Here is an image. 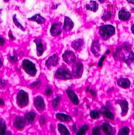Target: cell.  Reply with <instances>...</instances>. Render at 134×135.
<instances>
[{"label": "cell", "mask_w": 134, "mask_h": 135, "mask_svg": "<svg viewBox=\"0 0 134 135\" xmlns=\"http://www.w3.org/2000/svg\"><path fill=\"white\" fill-rule=\"evenodd\" d=\"M115 32V28L112 25H104L100 26L99 29V34L105 41L114 36Z\"/></svg>", "instance_id": "6da1fadb"}, {"label": "cell", "mask_w": 134, "mask_h": 135, "mask_svg": "<svg viewBox=\"0 0 134 135\" xmlns=\"http://www.w3.org/2000/svg\"><path fill=\"white\" fill-rule=\"evenodd\" d=\"M29 103V96L24 90L19 91L17 96V104L20 108H24L27 106Z\"/></svg>", "instance_id": "7a4b0ae2"}, {"label": "cell", "mask_w": 134, "mask_h": 135, "mask_svg": "<svg viewBox=\"0 0 134 135\" xmlns=\"http://www.w3.org/2000/svg\"><path fill=\"white\" fill-rule=\"evenodd\" d=\"M22 68L26 74L31 76H34L37 74V69L35 64L28 59L23 61Z\"/></svg>", "instance_id": "3957f363"}, {"label": "cell", "mask_w": 134, "mask_h": 135, "mask_svg": "<svg viewBox=\"0 0 134 135\" xmlns=\"http://www.w3.org/2000/svg\"><path fill=\"white\" fill-rule=\"evenodd\" d=\"M55 76V78L62 80H71L72 79V75L65 68H59L56 71Z\"/></svg>", "instance_id": "277c9868"}, {"label": "cell", "mask_w": 134, "mask_h": 135, "mask_svg": "<svg viewBox=\"0 0 134 135\" xmlns=\"http://www.w3.org/2000/svg\"><path fill=\"white\" fill-rule=\"evenodd\" d=\"M83 70L84 66L81 62H78L75 63L72 67V72L74 77L76 79L80 78L83 74Z\"/></svg>", "instance_id": "5b68a950"}, {"label": "cell", "mask_w": 134, "mask_h": 135, "mask_svg": "<svg viewBox=\"0 0 134 135\" xmlns=\"http://www.w3.org/2000/svg\"><path fill=\"white\" fill-rule=\"evenodd\" d=\"M64 61L68 64H71L76 61V56L73 52L71 51H66L62 55Z\"/></svg>", "instance_id": "8992f818"}, {"label": "cell", "mask_w": 134, "mask_h": 135, "mask_svg": "<svg viewBox=\"0 0 134 135\" xmlns=\"http://www.w3.org/2000/svg\"><path fill=\"white\" fill-rule=\"evenodd\" d=\"M59 61L58 55L56 54H54L53 55L50 56L45 62V65L49 69L55 66Z\"/></svg>", "instance_id": "52a82bcc"}, {"label": "cell", "mask_w": 134, "mask_h": 135, "mask_svg": "<svg viewBox=\"0 0 134 135\" xmlns=\"http://www.w3.org/2000/svg\"><path fill=\"white\" fill-rule=\"evenodd\" d=\"M13 126L16 129L22 130L26 126V120L22 117H16L15 118Z\"/></svg>", "instance_id": "ba28073f"}, {"label": "cell", "mask_w": 134, "mask_h": 135, "mask_svg": "<svg viewBox=\"0 0 134 135\" xmlns=\"http://www.w3.org/2000/svg\"><path fill=\"white\" fill-rule=\"evenodd\" d=\"M34 104L38 112L43 111L45 108V103L43 99L41 96H37L34 100Z\"/></svg>", "instance_id": "9c48e42d"}, {"label": "cell", "mask_w": 134, "mask_h": 135, "mask_svg": "<svg viewBox=\"0 0 134 135\" xmlns=\"http://www.w3.org/2000/svg\"><path fill=\"white\" fill-rule=\"evenodd\" d=\"M61 31H62L61 25L60 23H54L51 25L50 30V32L51 35L53 37H57L61 34Z\"/></svg>", "instance_id": "30bf717a"}, {"label": "cell", "mask_w": 134, "mask_h": 135, "mask_svg": "<svg viewBox=\"0 0 134 135\" xmlns=\"http://www.w3.org/2000/svg\"><path fill=\"white\" fill-rule=\"evenodd\" d=\"M116 103L120 105L121 107V116L122 117H125L127 114L128 110V101L126 100H118L116 101Z\"/></svg>", "instance_id": "8fae6325"}, {"label": "cell", "mask_w": 134, "mask_h": 135, "mask_svg": "<svg viewBox=\"0 0 134 135\" xmlns=\"http://www.w3.org/2000/svg\"><path fill=\"white\" fill-rule=\"evenodd\" d=\"M67 95L69 98L70 99L72 102L74 104L78 105L79 104V99L77 96V95L76 94V93L74 92L71 89H67Z\"/></svg>", "instance_id": "7c38bea8"}, {"label": "cell", "mask_w": 134, "mask_h": 135, "mask_svg": "<svg viewBox=\"0 0 134 135\" xmlns=\"http://www.w3.org/2000/svg\"><path fill=\"white\" fill-rule=\"evenodd\" d=\"M72 47L76 51H79L82 50L84 46V42L81 38L77 39L72 43Z\"/></svg>", "instance_id": "4fadbf2b"}, {"label": "cell", "mask_w": 134, "mask_h": 135, "mask_svg": "<svg viewBox=\"0 0 134 135\" xmlns=\"http://www.w3.org/2000/svg\"><path fill=\"white\" fill-rule=\"evenodd\" d=\"M73 27L74 23L73 21L68 16H65L63 29L67 31H70L73 28Z\"/></svg>", "instance_id": "5bb4252c"}, {"label": "cell", "mask_w": 134, "mask_h": 135, "mask_svg": "<svg viewBox=\"0 0 134 135\" xmlns=\"http://www.w3.org/2000/svg\"><path fill=\"white\" fill-rule=\"evenodd\" d=\"M91 50L94 55L98 56L100 54V45L98 40L94 41L92 45Z\"/></svg>", "instance_id": "9a60e30c"}, {"label": "cell", "mask_w": 134, "mask_h": 135, "mask_svg": "<svg viewBox=\"0 0 134 135\" xmlns=\"http://www.w3.org/2000/svg\"><path fill=\"white\" fill-rule=\"evenodd\" d=\"M100 112L105 117L110 119L112 120H114V115L108 108L106 107H102L100 109Z\"/></svg>", "instance_id": "2e32d148"}, {"label": "cell", "mask_w": 134, "mask_h": 135, "mask_svg": "<svg viewBox=\"0 0 134 135\" xmlns=\"http://www.w3.org/2000/svg\"><path fill=\"white\" fill-rule=\"evenodd\" d=\"M117 84L122 88L127 89L130 86L131 82L127 78H121L117 80Z\"/></svg>", "instance_id": "e0dca14e"}, {"label": "cell", "mask_w": 134, "mask_h": 135, "mask_svg": "<svg viewBox=\"0 0 134 135\" xmlns=\"http://www.w3.org/2000/svg\"><path fill=\"white\" fill-rule=\"evenodd\" d=\"M34 42L35 43L37 46V55L38 56H41L43 53V43L41 40L35 39L34 40Z\"/></svg>", "instance_id": "ac0fdd59"}, {"label": "cell", "mask_w": 134, "mask_h": 135, "mask_svg": "<svg viewBox=\"0 0 134 135\" xmlns=\"http://www.w3.org/2000/svg\"><path fill=\"white\" fill-rule=\"evenodd\" d=\"M118 16L121 20L127 21L131 17V14L125 10L122 9L118 13Z\"/></svg>", "instance_id": "d6986e66"}, {"label": "cell", "mask_w": 134, "mask_h": 135, "mask_svg": "<svg viewBox=\"0 0 134 135\" xmlns=\"http://www.w3.org/2000/svg\"><path fill=\"white\" fill-rule=\"evenodd\" d=\"M28 20L30 21H35L37 22L38 24H43L45 22V19L43 16L39 14H37L31 17V18H28Z\"/></svg>", "instance_id": "ffe728a7"}, {"label": "cell", "mask_w": 134, "mask_h": 135, "mask_svg": "<svg viewBox=\"0 0 134 135\" xmlns=\"http://www.w3.org/2000/svg\"><path fill=\"white\" fill-rule=\"evenodd\" d=\"M101 129L106 135L113 134V128L108 123H104L101 125Z\"/></svg>", "instance_id": "44dd1931"}, {"label": "cell", "mask_w": 134, "mask_h": 135, "mask_svg": "<svg viewBox=\"0 0 134 135\" xmlns=\"http://www.w3.org/2000/svg\"><path fill=\"white\" fill-rule=\"evenodd\" d=\"M85 7L86 9L95 12H96L98 10V5L96 2L91 1L88 4H87L86 5Z\"/></svg>", "instance_id": "7402d4cb"}, {"label": "cell", "mask_w": 134, "mask_h": 135, "mask_svg": "<svg viewBox=\"0 0 134 135\" xmlns=\"http://www.w3.org/2000/svg\"><path fill=\"white\" fill-rule=\"evenodd\" d=\"M55 117L56 118L60 120L61 122H69L72 120V117L66 114H63V113H58L55 114Z\"/></svg>", "instance_id": "603a6c76"}, {"label": "cell", "mask_w": 134, "mask_h": 135, "mask_svg": "<svg viewBox=\"0 0 134 135\" xmlns=\"http://www.w3.org/2000/svg\"><path fill=\"white\" fill-rule=\"evenodd\" d=\"M36 115V113L33 112L26 113L25 114V119L29 124H32L34 121Z\"/></svg>", "instance_id": "cb8c5ba5"}, {"label": "cell", "mask_w": 134, "mask_h": 135, "mask_svg": "<svg viewBox=\"0 0 134 135\" xmlns=\"http://www.w3.org/2000/svg\"><path fill=\"white\" fill-rule=\"evenodd\" d=\"M58 131L61 134V135H70V133L67 127L65 126L64 124L61 123H59L58 126Z\"/></svg>", "instance_id": "d4e9b609"}, {"label": "cell", "mask_w": 134, "mask_h": 135, "mask_svg": "<svg viewBox=\"0 0 134 135\" xmlns=\"http://www.w3.org/2000/svg\"><path fill=\"white\" fill-rule=\"evenodd\" d=\"M6 124L4 119L0 118V135L6 134Z\"/></svg>", "instance_id": "484cf974"}, {"label": "cell", "mask_w": 134, "mask_h": 135, "mask_svg": "<svg viewBox=\"0 0 134 135\" xmlns=\"http://www.w3.org/2000/svg\"><path fill=\"white\" fill-rule=\"evenodd\" d=\"M123 61L125 62V63L128 65H129L131 64L132 62L134 61V53L133 52L131 51L130 52V53H129V54L128 55L127 58H124L123 59Z\"/></svg>", "instance_id": "4316f807"}, {"label": "cell", "mask_w": 134, "mask_h": 135, "mask_svg": "<svg viewBox=\"0 0 134 135\" xmlns=\"http://www.w3.org/2000/svg\"><path fill=\"white\" fill-rule=\"evenodd\" d=\"M89 127L87 125L85 124L83 126H82L80 129L79 131L77 133L76 135H85L86 132L88 131V130L89 129Z\"/></svg>", "instance_id": "83f0119b"}, {"label": "cell", "mask_w": 134, "mask_h": 135, "mask_svg": "<svg viewBox=\"0 0 134 135\" xmlns=\"http://www.w3.org/2000/svg\"><path fill=\"white\" fill-rule=\"evenodd\" d=\"M13 22H14L15 25L18 28H20L21 30H22V31H25V28L19 22L18 19H17V17H16V14H15L13 16Z\"/></svg>", "instance_id": "f1b7e54d"}, {"label": "cell", "mask_w": 134, "mask_h": 135, "mask_svg": "<svg viewBox=\"0 0 134 135\" xmlns=\"http://www.w3.org/2000/svg\"><path fill=\"white\" fill-rule=\"evenodd\" d=\"M9 60L11 63L12 64H15L17 62V55L16 54V52H15V50H14V54L13 55H10L8 57Z\"/></svg>", "instance_id": "f546056e"}, {"label": "cell", "mask_w": 134, "mask_h": 135, "mask_svg": "<svg viewBox=\"0 0 134 135\" xmlns=\"http://www.w3.org/2000/svg\"><path fill=\"white\" fill-rule=\"evenodd\" d=\"M61 99V97L57 96L55 99H54V100H53L52 105H53V107L54 108V109L55 110H56L58 108Z\"/></svg>", "instance_id": "4dcf8cb0"}, {"label": "cell", "mask_w": 134, "mask_h": 135, "mask_svg": "<svg viewBox=\"0 0 134 135\" xmlns=\"http://www.w3.org/2000/svg\"><path fill=\"white\" fill-rule=\"evenodd\" d=\"M130 133V129L127 127H125L121 129L118 132V135H128Z\"/></svg>", "instance_id": "1f68e13d"}, {"label": "cell", "mask_w": 134, "mask_h": 135, "mask_svg": "<svg viewBox=\"0 0 134 135\" xmlns=\"http://www.w3.org/2000/svg\"><path fill=\"white\" fill-rule=\"evenodd\" d=\"M90 116L93 119H96L99 117V114L97 111L95 110L91 111L90 113Z\"/></svg>", "instance_id": "d6a6232c"}, {"label": "cell", "mask_w": 134, "mask_h": 135, "mask_svg": "<svg viewBox=\"0 0 134 135\" xmlns=\"http://www.w3.org/2000/svg\"><path fill=\"white\" fill-rule=\"evenodd\" d=\"M41 81L40 80H38V81H35L34 83H33V84H32L31 85V88H33V89H39V87L41 86Z\"/></svg>", "instance_id": "836d02e7"}, {"label": "cell", "mask_w": 134, "mask_h": 135, "mask_svg": "<svg viewBox=\"0 0 134 135\" xmlns=\"http://www.w3.org/2000/svg\"><path fill=\"white\" fill-rule=\"evenodd\" d=\"M92 134L94 135H101L100 129L98 127L94 128L93 129H92Z\"/></svg>", "instance_id": "e575fe53"}, {"label": "cell", "mask_w": 134, "mask_h": 135, "mask_svg": "<svg viewBox=\"0 0 134 135\" xmlns=\"http://www.w3.org/2000/svg\"><path fill=\"white\" fill-rule=\"evenodd\" d=\"M111 13L109 11H107V12L104 13V16L102 17V19L104 21H106L108 19H110L111 18Z\"/></svg>", "instance_id": "d590c367"}, {"label": "cell", "mask_w": 134, "mask_h": 135, "mask_svg": "<svg viewBox=\"0 0 134 135\" xmlns=\"http://www.w3.org/2000/svg\"><path fill=\"white\" fill-rule=\"evenodd\" d=\"M45 93L48 96H50L53 94V91L51 90V89L49 86H48L45 90Z\"/></svg>", "instance_id": "8d00e7d4"}, {"label": "cell", "mask_w": 134, "mask_h": 135, "mask_svg": "<svg viewBox=\"0 0 134 135\" xmlns=\"http://www.w3.org/2000/svg\"><path fill=\"white\" fill-rule=\"evenodd\" d=\"M105 58V56L104 55H103L100 59L99 61L98 62V66L99 68H101L102 66V64H103V62H104V60Z\"/></svg>", "instance_id": "74e56055"}, {"label": "cell", "mask_w": 134, "mask_h": 135, "mask_svg": "<svg viewBox=\"0 0 134 135\" xmlns=\"http://www.w3.org/2000/svg\"><path fill=\"white\" fill-rule=\"evenodd\" d=\"M46 123V119L45 117L43 115H42L39 118V123L41 125H43Z\"/></svg>", "instance_id": "f35d334b"}, {"label": "cell", "mask_w": 134, "mask_h": 135, "mask_svg": "<svg viewBox=\"0 0 134 135\" xmlns=\"http://www.w3.org/2000/svg\"><path fill=\"white\" fill-rule=\"evenodd\" d=\"M6 82L4 80H2L0 79V88L1 89H3L6 86Z\"/></svg>", "instance_id": "ab89813d"}, {"label": "cell", "mask_w": 134, "mask_h": 135, "mask_svg": "<svg viewBox=\"0 0 134 135\" xmlns=\"http://www.w3.org/2000/svg\"><path fill=\"white\" fill-rule=\"evenodd\" d=\"M123 47L125 48V49L127 50V51H130L131 50V46L130 44H128L127 43H123Z\"/></svg>", "instance_id": "60d3db41"}, {"label": "cell", "mask_w": 134, "mask_h": 135, "mask_svg": "<svg viewBox=\"0 0 134 135\" xmlns=\"http://www.w3.org/2000/svg\"><path fill=\"white\" fill-rule=\"evenodd\" d=\"M5 40L3 37H0V46H3L5 44Z\"/></svg>", "instance_id": "b9f144b4"}, {"label": "cell", "mask_w": 134, "mask_h": 135, "mask_svg": "<svg viewBox=\"0 0 134 135\" xmlns=\"http://www.w3.org/2000/svg\"><path fill=\"white\" fill-rule=\"evenodd\" d=\"M8 36H9L11 40H14V37L11 31H9V33H8Z\"/></svg>", "instance_id": "7bdbcfd3"}, {"label": "cell", "mask_w": 134, "mask_h": 135, "mask_svg": "<svg viewBox=\"0 0 134 135\" xmlns=\"http://www.w3.org/2000/svg\"><path fill=\"white\" fill-rule=\"evenodd\" d=\"M5 106V102L4 100H3L2 99L0 98V107H3Z\"/></svg>", "instance_id": "ee69618b"}, {"label": "cell", "mask_w": 134, "mask_h": 135, "mask_svg": "<svg viewBox=\"0 0 134 135\" xmlns=\"http://www.w3.org/2000/svg\"><path fill=\"white\" fill-rule=\"evenodd\" d=\"M122 46H118L116 49V52H117L118 53H120L122 51Z\"/></svg>", "instance_id": "f6af8a7d"}, {"label": "cell", "mask_w": 134, "mask_h": 135, "mask_svg": "<svg viewBox=\"0 0 134 135\" xmlns=\"http://www.w3.org/2000/svg\"><path fill=\"white\" fill-rule=\"evenodd\" d=\"M89 92L91 93V94L92 95V96H93L95 97V96H96V93H95L94 91H93L92 89H90V90H89Z\"/></svg>", "instance_id": "bcb514c9"}, {"label": "cell", "mask_w": 134, "mask_h": 135, "mask_svg": "<svg viewBox=\"0 0 134 135\" xmlns=\"http://www.w3.org/2000/svg\"><path fill=\"white\" fill-rule=\"evenodd\" d=\"M127 1L130 4H134V0H127Z\"/></svg>", "instance_id": "7dc6e473"}, {"label": "cell", "mask_w": 134, "mask_h": 135, "mask_svg": "<svg viewBox=\"0 0 134 135\" xmlns=\"http://www.w3.org/2000/svg\"><path fill=\"white\" fill-rule=\"evenodd\" d=\"M131 31H132L134 35V25H133L131 26Z\"/></svg>", "instance_id": "c3c4849f"}, {"label": "cell", "mask_w": 134, "mask_h": 135, "mask_svg": "<svg viewBox=\"0 0 134 135\" xmlns=\"http://www.w3.org/2000/svg\"><path fill=\"white\" fill-rule=\"evenodd\" d=\"M76 126L75 125V124H74L73 126V127H72V129H73V130L75 132V131H76Z\"/></svg>", "instance_id": "681fc988"}, {"label": "cell", "mask_w": 134, "mask_h": 135, "mask_svg": "<svg viewBox=\"0 0 134 135\" xmlns=\"http://www.w3.org/2000/svg\"><path fill=\"white\" fill-rule=\"evenodd\" d=\"M110 53V50H107L106 51V52H105L106 54H107V55L109 54Z\"/></svg>", "instance_id": "f907efd6"}, {"label": "cell", "mask_w": 134, "mask_h": 135, "mask_svg": "<svg viewBox=\"0 0 134 135\" xmlns=\"http://www.w3.org/2000/svg\"><path fill=\"white\" fill-rule=\"evenodd\" d=\"M2 65H3V62H2L1 59L0 58V68L2 66Z\"/></svg>", "instance_id": "816d5d0a"}, {"label": "cell", "mask_w": 134, "mask_h": 135, "mask_svg": "<svg viewBox=\"0 0 134 135\" xmlns=\"http://www.w3.org/2000/svg\"><path fill=\"white\" fill-rule=\"evenodd\" d=\"M104 1L105 0H98V1H99L100 3H104Z\"/></svg>", "instance_id": "f5cc1de1"}, {"label": "cell", "mask_w": 134, "mask_h": 135, "mask_svg": "<svg viewBox=\"0 0 134 135\" xmlns=\"http://www.w3.org/2000/svg\"><path fill=\"white\" fill-rule=\"evenodd\" d=\"M89 86H88V87L87 88V89H86V91H87V92H89Z\"/></svg>", "instance_id": "db71d44e"}, {"label": "cell", "mask_w": 134, "mask_h": 135, "mask_svg": "<svg viewBox=\"0 0 134 135\" xmlns=\"http://www.w3.org/2000/svg\"><path fill=\"white\" fill-rule=\"evenodd\" d=\"M9 0H4V2H8Z\"/></svg>", "instance_id": "11a10c76"}, {"label": "cell", "mask_w": 134, "mask_h": 135, "mask_svg": "<svg viewBox=\"0 0 134 135\" xmlns=\"http://www.w3.org/2000/svg\"></svg>", "instance_id": "9f6ffc18"}]
</instances>
